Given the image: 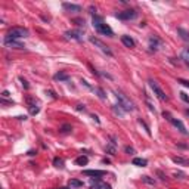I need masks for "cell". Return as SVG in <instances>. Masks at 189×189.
Segmentation results:
<instances>
[{
    "instance_id": "32",
    "label": "cell",
    "mask_w": 189,
    "mask_h": 189,
    "mask_svg": "<svg viewBox=\"0 0 189 189\" xmlns=\"http://www.w3.org/2000/svg\"><path fill=\"white\" fill-rule=\"evenodd\" d=\"M124 151L127 152V154H135V149H133L132 146H126V148H124Z\"/></svg>"
},
{
    "instance_id": "3",
    "label": "cell",
    "mask_w": 189,
    "mask_h": 189,
    "mask_svg": "<svg viewBox=\"0 0 189 189\" xmlns=\"http://www.w3.org/2000/svg\"><path fill=\"white\" fill-rule=\"evenodd\" d=\"M163 117H164V118H165L167 121H170V123H171V124H173V126H174V127H176V129H177V130H179V132H180L182 135H185V136H188V135H189L188 130H186V127H185V124H183V123H182L180 120L174 118V117H173V115H171L170 113L164 111V113H163Z\"/></svg>"
},
{
    "instance_id": "9",
    "label": "cell",
    "mask_w": 189,
    "mask_h": 189,
    "mask_svg": "<svg viewBox=\"0 0 189 189\" xmlns=\"http://www.w3.org/2000/svg\"><path fill=\"white\" fill-rule=\"evenodd\" d=\"M148 44H149V49H151V50L157 52V50H158V49L163 46V41L157 37V36H151V37H149V40H148Z\"/></svg>"
},
{
    "instance_id": "15",
    "label": "cell",
    "mask_w": 189,
    "mask_h": 189,
    "mask_svg": "<svg viewBox=\"0 0 189 189\" xmlns=\"http://www.w3.org/2000/svg\"><path fill=\"white\" fill-rule=\"evenodd\" d=\"M65 36H67L68 38H73V40H78V41L83 38V37H81V36H83V34H81V31H67V33H65Z\"/></svg>"
},
{
    "instance_id": "2",
    "label": "cell",
    "mask_w": 189,
    "mask_h": 189,
    "mask_svg": "<svg viewBox=\"0 0 189 189\" xmlns=\"http://www.w3.org/2000/svg\"><path fill=\"white\" fill-rule=\"evenodd\" d=\"M114 93H115V96H117V99H118V105H120L126 113H127V111H135V108H136L135 104H133L124 93H121V92H118V90H115Z\"/></svg>"
},
{
    "instance_id": "11",
    "label": "cell",
    "mask_w": 189,
    "mask_h": 189,
    "mask_svg": "<svg viewBox=\"0 0 189 189\" xmlns=\"http://www.w3.org/2000/svg\"><path fill=\"white\" fill-rule=\"evenodd\" d=\"M27 101H28V111H30V114H31V115H36V114H38V111H40V107H38L37 102H36V101L33 102V99H31V98H28Z\"/></svg>"
},
{
    "instance_id": "36",
    "label": "cell",
    "mask_w": 189,
    "mask_h": 189,
    "mask_svg": "<svg viewBox=\"0 0 189 189\" xmlns=\"http://www.w3.org/2000/svg\"><path fill=\"white\" fill-rule=\"evenodd\" d=\"M47 93H49V95H50V96H52V98H53V99H56V98H58V96H56V95H55V93H53V92H52V90H49V92H47Z\"/></svg>"
},
{
    "instance_id": "26",
    "label": "cell",
    "mask_w": 189,
    "mask_h": 189,
    "mask_svg": "<svg viewBox=\"0 0 189 189\" xmlns=\"http://www.w3.org/2000/svg\"><path fill=\"white\" fill-rule=\"evenodd\" d=\"M71 130H73V127H71L70 124H64V126L61 127V130H59V132H61V133H70Z\"/></svg>"
},
{
    "instance_id": "21",
    "label": "cell",
    "mask_w": 189,
    "mask_h": 189,
    "mask_svg": "<svg viewBox=\"0 0 189 189\" xmlns=\"http://www.w3.org/2000/svg\"><path fill=\"white\" fill-rule=\"evenodd\" d=\"M115 146H117V143H113V142H110V143L107 145V148H105V152H107V154H110V155H115V152H117Z\"/></svg>"
},
{
    "instance_id": "16",
    "label": "cell",
    "mask_w": 189,
    "mask_h": 189,
    "mask_svg": "<svg viewBox=\"0 0 189 189\" xmlns=\"http://www.w3.org/2000/svg\"><path fill=\"white\" fill-rule=\"evenodd\" d=\"M171 160H173V163H176L177 165H189V160L183 158V157H173Z\"/></svg>"
},
{
    "instance_id": "22",
    "label": "cell",
    "mask_w": 189,
    "mask_h": 189,
    "mask_svg": "<svg viewBox=\"0 0 189 189\" xmlns=\"http://www.w3.org/2000/svg\"><path fill=\"white\" fill-rule=\"evenodd\" d=\"M113 111H114V114H115V115H118V117H123V115L126 114V111H124V110H123L120 105H114Z\"/></svg>"
},
{
    "instance_id": "1",
    "label": "cell",
    "mask_w": 189,
    "mask_h": 189,
    "mask_svg": "<svg viewBox=\"0 0 189 189\" xmlns=\"http://www.w3.org/2000/svg\"><path fill=\"white\" fill-rule=\"evenodd\" d=\"M92 24H93V28L99 33V34H104V36H108V37H113L114 31L111 30V27L108 24L104 22V18L102 16H98L95 15L93 19H92Z\"/></svg>"
},
{
    "instance_id": "40",
    "label": "cell",
    "mask_w": 189,
    "mask_h": 189,
    "mask_svg": "<svg viewBox=\"0 0 189 189\" xmlns=\"http://www.w3.org/2000/svg\"><path fill=\"white\" fill-rule=\"evenodd\" d=\"M61 189H68V188H61Z\"/></svg>"
},
{
    "instance_id": "6",
    "label": "cell",
    "mask_w": 189,
    "mask_h": 189,
    "mask_svg": "<svg viewBox=\"0 0 189 189\" xmlns=\"http://www.w3.org/2000/svg\"><path fill=\"white\" fill-rule=\"evenodd\" d=\"M115 18H118L121 21H132V19H136L138 18V12L135 9H127V10H123V12L115 13Z\"/></svg>"
},
{
    "instance_id": "20",
    "label": "cell",
    "mask_w": 189,
    "mask_h": 189,
    "mask_svg": "<svg viewBox=\"0 0 189 189\" xmlns=\"http://www.w3.org/2000/svg\"><path fill=\"white\" fill-rule=\"evenodd\" d=\"M92 90L98 95V98H99V99H102V101H105V99H107V95H105V92H104L101 87H93Z\"/></svg>"
},
{
    "instance_id": "17",
    "label": "cell",
    "mask_w": 189,
    "mask_h": 189,
    "mask_svg": "<svg viewBox=\"0 0 189 189\" xmlns=\"http://www.w3.org/2000/svg\"><path fill=\"white\" fill-rule=\"evenodd\" d=\"M132 164H133V165H138V167H146L148 161H146L145 158H133Z\"/></svg>"
},
{
    "instance_id": "30",
    "label": "cell",
    "mask_w": 189,
    "mask_h": 189,
    "mask_svg": "<svg viewBox=\"0 0 189 189\" xmlns=\"http://www.w3.org/2000/svg\"><path fill=\"white\" fill-rule=\"evenodd\" d=\"M177 83L183 84L185 87H189V81H188V80H183V78H177Z\"/></svg>"
},
{
    "instance_id": "12",
    "label": "cell",
    "mask_w": 189,
    "mask_h": 189,
    "mask_svg": "<svg viewBox=\"0 0 189 189\" xmlns=\"http://www.w3.org/2000/svg\"><path fill=\"white\" fill-rule=\"evenodd\" d=\"M92 189H111V186L108 183L99 180V179H96V180L92 179Z\"/></svg>"
},
{
    "instance_id": "38",
    "label": "cell",
    "mask_w": 189,
    "mask_h": 189,
    "mask_svg": "<svg viewBox=\"0 0 189 189\" xmlns=\"http://www.w3.org/2000/svg\"><path fill=\"white\" fill-rule=\"evenodd\" d=\"M92 118H93V120H95V121H96V123H99V118H98V117H96V115H95V114H93V115H92Z\"/></svg>"
},
{
    "instance_id": "35",
    "label": "cell",
    "mask_w": 189,
    "mask_h": 189,
    "mask_svg": "<svg viewBox=\"0 0 189 189\" xmlns=\"http://www.w3.org/2000/svg\"><path fill=\"white\" fill-rule=\"evenodd\" d=\"M74 22H77V25H84V21L83 19H74Z\"/></svg>"
},
{
    "instance_id": "18",
    "label": "cell",
    "mask_w": 189,
    "mask_h": 189,
    "mask_svg": "<svg viewBox=\"0 0 189 189\" xmlns=\"http://www.w3.org/2000/svg\"><path fill=\"white\" fill-rule=\"evenodd\" d=\"M53 78H55V80H59V81H68V80H70V76H68L67 73H61V71H59V73H56V74L53 76Z\"/></svg>"
},
{
    "instance_id": "24",
    "label": "cell",
    "mask_w": 189,
    "mask_h": 189,
    "mask_svg": "<svg viewBox=\"0 0 189 189\" xmlns=\"http://www.w3.org/2000/svg\"><path fill=\"white\" fill-rule=\"evenodd\" d=\"M53 165L56 168H64V160L62 158H55L53 160Z\"/></svg>"
},
{
    "instance_id": "25",
    "label": "cell",
    "mask_w": 189,
    "mask_h": 189,
    "mask_svg": "<svg viewBox=\"0 0 189 189\" xmlns=\"http://www.w3.org/2000/svg\"><path fill=\"white\" fill-rule=\"evenodd\" d=\"M70 186H71V188H81V186H83V182H80V180H77V179H71V180H70Z\"/></svg>"
},
{
    "instance_id": "34",
    "label": "cell",
    "mask_w": 189,
    "mask_h": 189,
    "mask_svg": "<svg viewBox=\"0 0 189 189\" xmlns=\"http://www.w3.org/2000/svg\"><path fill=\"white\" fill-rule=\"evenodd\" d=\"M76 110H77V111H84V110H86V107H84V105H77Z\"/></svg>"
},
{
    "instance_id": "4",
    "label": "cell",
    "mask_w": 189,
    "mask_h": 189,
    "mask_svg": "<svg viewBox=\"0 0 189 189\" xmlns=\"http://www.w3.org/2000/svg\"><path fill=\"white\" fill-rule=\"evenodd\" d=\"M30 36L28 30L24 28V27H12L9 31H7V38H12V40H18V38H25Z\"/></svg>"
},
{
    "instance_id": "13",
    "label": "cell",
    "mask_w": 189,
    "mask_h": 189,
    "mask_svg": "<svg viewBox=\"0 0 189 189\" xmlns=\"http://www.w3.org/2000/svg\"><path fill=\"white\" fill-rule=\"evenodd\" d=\"M62 7L68 12H81L80 4H73V3H62Z\"/></svg>"
},
{
    "instance_id": "39",
    "label": "cell",
    "mask_w": 189,
    "mask_h": 189,
    "mask_svg": "<svg viewBox=\"0 0 189 189\" xmlns=\"http://www.w3.org/2000/svg\"><path fill=\"white\" fill-rule=\"evenodd\" d=\"M185 114H186V115L189 117V110H186V111H185Z\"/></svg>"
},
{
    "instance_id": "37",
    "label": "cell",
    "mask_w": 189,
    "mask_h": 189,
    "mask_svg": "<svg viewBox=\"0 0 189 189\" xmlns=\"http://www.w3.org/2000/svg\"><path fill=\"white\" fill-rule=\"evenodd\" d=\"M1 96H3V98H7V96H9V92H7V90H4V92L1 93Z\"/></svg>"
},
{
    "instance_id": "29",
    "label": "cell",
    "mask_w": 189,
    "mask_h": 189,
    "mask_svg": "<svg viewBox=\"0 0 189 189\" xmlns=\"http://www.w3.org/2000/svg\"><path fill=\"white\" fill-rule=\"evenodd\" d=\"M179 95H180V99H182V101H185L186 104H189V98H188V95H186L185 92H180Z\"/></svg>"
},
{
    "instance_id": "33",
    "label": "cell",
    "mask_w": 189,
    "mask_h": 189,
    "mask_svg": "<svg viewBox=\"0 0 189 189\" xmlns=\"http://www.w3.org/2000/svg\"><path fill=\"white\" fill-rule=\"evenodd\" d=\"M174 176H176V177H179V179H183V176H185V174H183V173H180V171H174Z\"/></svg>"
},
{
    "instance_id": "10",
    "label": "cell",
    "mask_w": 189,
    "mask_h": 189,
    "mask_svg": "<svg viewBox=\"0 0 189 189\" xmlns=\"http://www.w3.org/2000/svg\"><path fill=\"white\" fill-rule=\"evenodd\" d=\"M83 174H84V176H90L92 179H93V177H95V179H99V177L105 176L107 171H104V170H84Z\"/></svg>"
},
{
    "instance_id": "23",
    "label": "cell",
    "mask_w": 189,
    "mask_h": 189,
    "mask_svg": "<svg viewBox=\"0 0 189 189\" xmlns=\"http://www.w3.org/2000/svg\"><path fill=\"white\" fill-rule=\"evenodd\" d=\"M89 163V158L87 157H84V155H81V157H78L76 160V164L77 165H86Z\"/></svg>"
},
{
    "instance_id": "28",
    "label": "cell",
    "mask_w": 189,
    "mask_h": 189,
    "mask_svg": "<svg viewBox=\"0 0 189 189\" xmlns=\"http://www.w3.org/2000/svg\"><path fill=\"white\" fill-rule=\"evenodd\" d=\"M142 180H143L145 183H148V185H155V180L151 179L149 176H142Z\"/></svg>"
},
{
    "instance_id": "8",
    "label": "cell",
    "mask_w": 189,
    "mask_h": 189,
    "mask_svg": "<svg viewBox=\"0 0 189 189\" xmlns=\"http://www.w3.org/2000/svg\"><path fill=\"white\" fill-rule=\"evenodd\" d=\"M4 46L9 47V49H16V50H22L25 49V46L21 43V41H16V40H12V38H4Z\"/></svg>"
},
{
    "instance_id": "7",
    "label": "cell",
    "mask_w": 189,
    "mask_h": 189,
    "mask_svg": "<svg viewBox=\"0 0 189 189\" xmlns=\"http://www.w3.org/2000/svg\"><path fill=\"white\" fill-rule=\"evenodd\" d=\"M90 43H93V44H95V46H96V47H98L99 50H102V52H104L105 55H108V56H114L113 50H111V49H110V47H108V46H107L105 43H102V41H101L99 38L90 37Z\"/></svg>"
},
{
    "instance_id": "31",
    "label": "cell",
    "mask_w": 189,
    "mask_h": 189,
    "mask_svg": "<svg viewBox=\"0 0 189 189\" xmlns=\"http://www.w3.org/2000/svg\"><path fill=\"white\" fill-rule=\"evenodd\" d=\"M19 81L22 83V86H24L25 89H28V87H30V84L27 83V80H25V78H22V77H19Z\"/></svg>"
},
{
    "instance_id": "5",
    "label": "cell",
    "mask_w": 189,
    "mask_h": 189,
    "mask_svg": "<svg viewBox=\"0 0 189 189\" xmlns=\"http://www.w3.org/2000/svg\"><path fill=\"white\" fill-rule=\"evenodd\" d=\"M148 83H149V87L152 89L154 95H155V96H157V98H158L160 101H163V102L168 101V96H167V95H165V92H164V90H163V89H161V87L158 86V83H157L155 80H152V78H151V80H149Z\"/></svg>"
},
{
    "instance_id": "27",
    "label": "cell",
    "mask_w": 189,
    "mask_h": 189,
    "mask_svg": "<svg viewBox=\"0 0 189 189\" xmlns=\"http://www.w3.org/2000/svg\"><path fill=\"white\" fill-rule=\"evenodd\" d=\"M182 59H185V61L189 64V47L183 49V52H182Z\"/></svg>"
},
{
    "instance_id": "14",
    "label": "cell",
    "mask_w": 189,
    "mask_h": 189,
    "mask_svg": "<svg viewBox=\"0 0 189 189\" xmlns=\"http://www.w3.org/2000/svg\"><path fill=\"white\" fill-rule=\"evenodd\" d=\"M121 43H123L126 47H130V49L135 47V44H136L135 40H133L132 37H129V36H121Z\"/></svg>"
},
{
    "instance_id": "19",
    "label": "cell",
    "mask_w": 189,
    "mask_h": 189,
    "mask_svg": "<svg viewBox=\"0 0 189 189\" xmlns=\"http://www.w3.org/2000/svg\"><path fill=\"white\" fill-rule=\"evenodd\" d=\"M177 34L180 36V38H182V40L189 41V31H186L185 28H177Z\"/></svg>"
}]
</instances>
